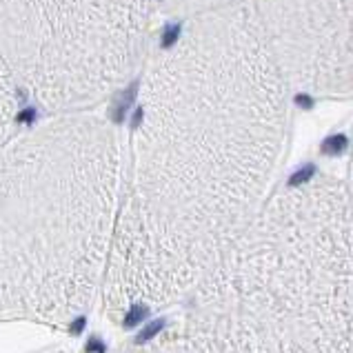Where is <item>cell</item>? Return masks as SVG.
<instances>
[{
    "instance_id": "obj_1",
    "label": "cell",
    "mask_w": 353,
    "mask_h": 353,
    "mask_svg": "<svg viewBox=\"0 0 353 353\" xmlns=\"http://www.w3.org/2000/svg\"><path fill=\"white\" fill-rule=\"evenodd\" d=\"M294 96L249 3L180 23L140 72L116 245L151 265L225 231L282 158Z\"/></svg>"
},
{
    "instance_id": "obj_2",
    "label": "cell",
    "mask_w": 353,
    "mask_h": 353,
    "mask_svg": "<svg viewBox=\"0 0 353 353\" xmlns=\"http://www.w3.org/2000/svg\"><path fill=\"white\" fill-rule=\"evenodd\" d=\"M123 140L96 114L52 116L0 149V325L72 316L112 236Z\"/></svg>"
},
{
    "instance_id": "obj_3",
    "label": "cell",
    "mask_w": 353,
    "mask_h": 353,
    "mask_svg": "<svg viewBox=\"0 0 353 353\" xmlns=\"http://www.w3.org/2000/svg\"><path fill=\"white\" fill-rule=\"evenodd\" d=\"M156 0H0V54L20 96L94 114L149 58Z\"/></svg>"
},
{
    "instance_id": "obj_4",
    "label": "cell",
    "mask_w": 353,
    "mask_h": 353,
    "mask_svg": "<svg viewBox=\"0 0 353 353\" xmlns=\"http://www.w3.org/2000/svg\"><path fill=\"white\" fill-rule=\"evenodd\" d=\"M291 92L353 96V0H249Z\"/></svg>"
},
{
    "instance_id": "obj_5",
    "label": "cell",
    "mask_w": 353,
    "mask_h": 353,
    "mask_svg": "<svg viewBox=\"0 0 353 353\" xmlns=\"http://www.w3.org/2000/svg\"><path fill=\"white\" fill-rule=\"evenodd\" d=\"M18 98H20V92L5 65L3 54H0V149L16 136L14 127H16Z\"/></svg>"
},
{
    "instance_id": "obj_6",
    "label": "cell",
    "mask_w": 353,
    "mask_h": 353,
    "mask_svg": "<svg viewBox=\"0 0 353 353\" xmlns=\"http://www.w3.org/2000/svg\"><path fill=\"white\" fill-rule=\"evenodd\" d=\"M249 0H156L158 12H163L165 16H171L176 20H189L203 14L220 12V9L247 5Z\"/></svg>"
},
{
    "instance_id": "obj_7",
    "label": "cell",
    "mask_w": 353,
    "mask_h": 353,
    "mask_svg": "<svg viewBox=\"0 0 353 353\" xmlns=\"http://www.w3.org/2000/svg\"><path fill=\"white\" fill-rule=\"evenodd\" d=\"M163 329H165V320H154L151 325H147L143 329V334L136 338V342H138V345H145V342H149L151 338H156Z\"/></svg>"
},
{
    "instance_id": "obj_8",
    "label": "cell",
    "mask_w": 353,
    "mask_h": 353,
    "mask_svg": "<svg viewBox=\"0 0 353 353\" xmlns=\"http://www.w3.org/2000/svg\"><path fill=\"white\" fill-rule=\"evenodd\" d=\"M38 353V351H36ZM45 353H60V351H45Z\"/></svg>"
}]
</instances>
